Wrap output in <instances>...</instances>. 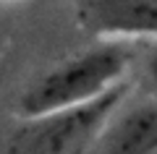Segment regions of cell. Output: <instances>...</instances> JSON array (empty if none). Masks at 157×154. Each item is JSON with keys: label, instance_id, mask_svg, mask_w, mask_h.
Segmentation results:
<instances>
[{"label": "cell", "instance_id": "cell-1", "mask_svg": "<svg viewBox=\"0 0 157 154\" xmlns=\"http://www.w3.org/2000/svg\"><path fill=\"white\" fill-rule=\"evenodd\" d=\"M139 47L131 39H102L100 44L60 60L34 78L18 97L21 118H37L63 107H76L128 81Z\"/></svg>", "mask_w": 157, "mask_h": 154}, {"label": "cell", "instance_id": "cell-2", "mask_svg": "<svg viewBox=\"0 0 157 154\" xmlns=\"http://www.w3.org/2000/svg\"><path fill=\"white\" fill-rule=\"evenodd\" d=\"M131 89V81H121L84 105L24 118L8 141V154H86L107 115L128 97Z\"/></svg>", "mask_w": 157, "mask_h": 154}, {"label": "cell", "instance_id": "cell-3", "mask_svg": "<svg viewBox=\"0 0 157 154\" xmlns=\"http://www.w3.org/2000/svg\"><path fill=\"white\" fill-rule=\"evenodd\" d=\"M86 154H157V99L131 89L107 115Z\"/></svg>", "mask_w": 157, "mask_h": 154}, {"label": "cell", "instance_id": "cell-4", "mask_svg": "<svg viewBox=\"0 0 157 154\" xmlns=\"http://www.w3.org/2000/svg\"><path fill=\"white\" fill-rule=\"evenodd\" d=\"M81 24L102 39H157V0H81Z\"/></svg>", "mask_w": 157, "mask_h": 154}, {"label": "cell", "instance_id": "cell-5", "mask_svg": "<svg viewBox=\"0 0 157 154\" xmlns=\"http://www.w3.org/2000/svg\"><path fill=\"white\" fill-rule=\"evenodd\" d=\"M136 68H139L141 92L157 99V39H152L147 47H139Z\"/></svg>", "mask_w": 157, "mask_h": 154}]
</instances>
